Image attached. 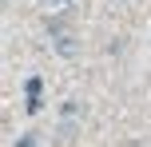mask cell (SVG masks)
Listing matches in <instances>:
<instances>
[{
	"mask_svg": "<svg viewBox=\"0 0 151 147\" xmlns=\"http://www.w3.org/2000/svg\"><path fill=\"white\" fill-rule=\"evenodd\" d=\"M24 108H28V111H40V108H44V103H40V80L36 76L24 84Z\"/></svg>",
	"mask_w": 151,
	"mask_h": 147,
	"instance_id": "cell-1",
	"label": "cell"
},
{
	"mask_svg": "<svg viewBox=\"0 0 151 147\" xmlns=\"http://www.w3.org/2000/svg\"><path fill=\"white\" fill-rule=\"evenodd\" d=\"M56 48H60L64 56H72V52H76V48H72V36H68V32H60V36H56Z\"/></svg>",
	"mask_w": 151,
	"mask_h": 147,
	"instance_id": "cell-2",
	"label": "cell"
},
{
	"mask_svg": "<svg viewBox=\"0 0 151 147\" xmlns=\"http://www.w3.org/2000/svg\"><path fill=\"white\" fill-rule=\"evenodd\" d=\"M44 4H48V8H52V12H60V8H64V4H68V0H44Z\"/></svg>",
	"mask_w": 151,
	"mask_h": 147,
	"instance_id": "cell-3",
	"label": "cell"
},
{
	"mask_svg": "<svg viewBox=\"0 0 151 147\" xmlns=\"http://www.w3.org/2000/svg\"><path fill=\"white\" fill-rule=\"evenodd\" d=\"M16 147H36V139H32V135H24V139L16 143Z\"/></svg>",
	"mask_w": 151,
	"mask_h": 147,
	"instance_id": "cell-4",
	"label": "cell"
}]
</instances>
